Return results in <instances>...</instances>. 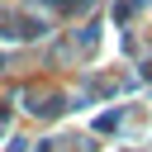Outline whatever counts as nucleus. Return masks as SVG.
<instances>
[{
	"mask_svg": "<svg viewBox=\"0 0 152 152\" xmlns=\"http://www.w3.org/2000/svg\"><path fill=\"white\" fill-rule=\"evenodd\" d=\"M147 71H152V66H147Z\"/></svg>",
	"mask_w": 152,
	"mask_h": 152,
	"instance_id": "nucleus-1",
	"label": "nucleus"
}]
</instances>
